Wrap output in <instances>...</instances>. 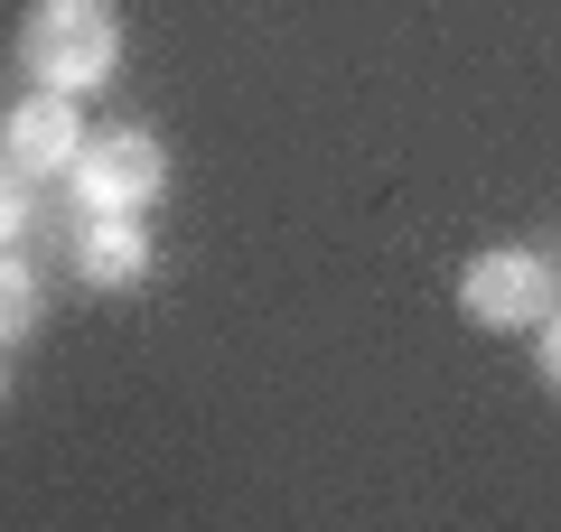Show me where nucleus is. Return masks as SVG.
<instances>
[{"label": "nucleus", "instance_id": "nucleus-1", "mask_svg": "<svg viewBox=\"0 0 561 532\" xmlns=\"http://www.w3.org/2000/svg\"><path fill=\"white\" fill-rule=\"evenodd\" d=\"M20 66L47 94H103L122 76V10L113 0H28L20 20Z\"/></svg>", "mask_w": 561, "mask_h": 532}, {"label": "nucleus", "instance_id": "nucleus-2", "mask_svg": "<svg viewBox=\"0 0 561 532\" xmlns=\"http://www.w3.org/2000/svg\"><path fill=\"white\" fill-rule=\"evenodd\" d=\"M57 187H66L76 216H150V206L169 197V150H160V131L113 122V131H84L76 169H66Z\"/></svg>", "mask_w": 561, "mask_h": 532}, {"label": "nucleus", "instance_id": "nucleus-9", "mask_svg": "<svg viewBox=\"0 0 561 532\" xmlns=\"http://www.w3.org/2000/svg\"><path fill=\"white\" fill-rule=\"evenodd\" d=\"M0 402H10V374H0Z\"/></svg>", "mask_w": 561, "mask_h": 532}, {"label": "nucleus", "instance_id": "nucleus-7", "mask_svg": "<svg viewBox=\"0 0 561 532\" xmlns=\"http://www.w3.org/2000/svg\"><path fill=\"white\" fill-rule=\"evenodd\" d=\"M28 216H38V197H28V177L10 169V159H0V253H10V243L28 234Z\"/></svg>", "mask_w": 561, "mask_h": 532}, {"label": "nucleus", "instance_id": "nucleus-6", "mask_svg": "<svg viewBox=\"0 0 561 532\" xmlns=\"http://www.w3.org/2000/svg\"><path fill=\"white\" fill-rule=\"evenodd\" d=\"M38 309H47L38 271H28L20 253H0V346H20V336H38Z\"/></svg>", "mask_w": 561, "mask_h": 532}, {"label": "nucleus", "instance_id": "nucleus-8", "mask_svg": "<svg viewBox=\"0 0 561 532\" xmlns=\"http://www.w3.org/2000/svg\"><path fill=\"white\" fill-rule=\"evenodd\" d=\"M534 365H542V383L561 393V299H552V317L534 327Z\"/></svg>", "mask_w": 561, "mask_h": 532}, {"label": "nucleus", "instance_id": "nucleus-4", "mask_svg": "<svg viewBox=\"0 0 561 532\" xmlns=\"http://www.w3.org/2000/svg\"><path fill=\"white\" fill-rule=\"evenodd\" d=\"M84 150V103L76 94H47V84H28L10 113H0V159L38 187V177H66Z\"/></svg>", "mask_w": 561, "mask_h": 532}, {"label": "nucleus", "instance_id": "nucleus-5", "mask_svg": "<svg viewBox=\"0 0 561 532\" xmlns=\"http://www.w3.org/2000/svg\"><path fill=\"white\" fill-rule=\"evenodd\" d=\"M76 280L84 290H140V280H150V234H140V216H76Z\"/></svg>", "mask_w": 561, "mask_h": 532}, {"label": "nucleus", "instance_id": "nucleus-3", "mask_svg": "<svg viewBox=\"0 0 561 532\" xmlns=\"http://www.w3.org/2000/svg\"><path fill=\"white\" fill-rule=\"evenodd\" d=\"M561 299V271L534 253V243H486V253H468L459 271V317L468 327H542Z\"/></svg>", "mask_w": 561, "mask_h": 532}]
</instances>
